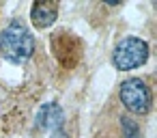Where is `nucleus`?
Instances as JSON below:
<instances>
[{
  "instance_id": "nucleus-1",
  "label": "nucleus",
  "mask_w": 157,
  "mask_h": 138,
  "mask_svg": "<svg viewBox=\"0 0 157 138\" xmlns=\"http://www.w3.org/2000/svg\"><path fill=\"white\" fill-rule=\"evenodd\" d=\"M0 52H2V56L7 61H11L15 65L26 63L35 54V37L22 22L13 20L0 33Z\"/></svg>"
},
{
  "instance_id": "nucleus-2",
  "label": "nucleus",
  "mask_w": 157,
  "mask_h": 138,
  "mask_svg": "<svg viewBox=\"0 0 157 138\" xmlns=\"http://www.w3.org/2000/svg\"><path fill=\"white\" fill-rule=\"evenodd\" d=\"M148 61V45L140 37H125L112 50V65L121 71H131Z\"/></svg>"
},
{
  "instance_id": "nucleus-3",
  "label": "nucleus",
  "mask_w": 157,
  "mask_h": 138,
  "mask_svg": "<svg viewBox=\"0 0 157 138\" xmlns=\"http://www.w3.org/2000/svg\"><path fill=\"white\" fill-rule=\"evenodd\" d=\"M118 99L131 114L138 116H144L151 110V101H153L148 86L140 78H127L118 89Z\"/></svg>"
},
{
  "instance_id": "nucleus-4",
  "label": "nucleus",
  "mask_w": 157,
  "mask_h": 138,
  "mask_svg": "<svg viewBox=\"0 0 157 138\" xmlns=\"http://www.w3.org/2000/svg\"><path fill=\"white\" fill-rule=\"evenodd\" d=\"M63 121H65L63 108L58 104H54V101H48V104H43L37 110L35 127L41 129V132H54V129H60L63 127Z\"/></svg>"
},
{
  "instance_id": "nucleus-5",
  "label": "nucleus",
  "mask_w": 157,
  "mask_h": 138,
  "mask_svg": "<svg viewBox=\"0 0 157 138\" xmlns=\"http://www.w3.org/2000/svg\"><path fill=\"white\" fill-rule=\"evenodd\" d=\"M58 18V5L56 2H35L30 7V20L37 28H48Z\"/></svg>"
},
{
  "instance_id": "nucleus-6",
  "label": "nucleus",
  "mask_w": 157,
  "mask_h": 138,
  "mask_svg": "<svg viewBox=\"0 0 157 138\" xmlns=\"http://www.w3.org/2000/svg\"><path fill=\"white\" fill-rule=\"evenodd\" d=\"M121 136L123 138H144V132L138 121H133L131 116H123L121 119Z\"/></svg>"
},
{
  "instance_id": "nucleus-7",
  "label": "nucleus",
  "mask_w": 157,
  "mask_h": 138,
  "mask_svg": "<svg viewBox=\"0 0 157 138\" xmlns=\"http://www.w3.org/2000/svg\"><path fill=\"white\" fill-rule=\"evenodd\" d=\"M50 138H69V134H67V132H65V129L60 127V129H54Z\"/></svg>"
}]
</instances>
